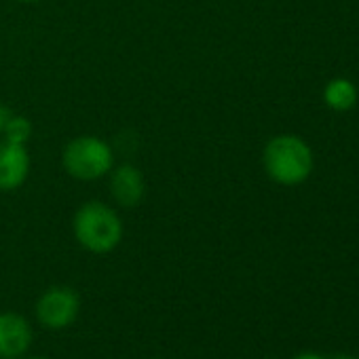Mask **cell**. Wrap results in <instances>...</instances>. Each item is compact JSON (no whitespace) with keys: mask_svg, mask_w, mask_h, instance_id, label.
I'll list each match as a JSON object with an SVG mask.
<instances>
[{"mask_svg":"<svg viewBox=\"0 0 359 359\" xmlns=\"http://www.w3.org/2000/svg\"><path fill=\"white\" fill-rule=\"evenodd\" d=\"M144 177L137 167L123 163L110 171V193L121 208H135L144 197Z\"/></svg>","mask_w":359,"mask_h":359,"instance_id":"cell-7","label":"cell"},{"mask_svg":"<svg viewBox=\"0 0 359 359\" xmlns=\"http://www.w3.org/2000/svg\"><path fill=\"white\" fill-rule=\"evenodd\" d=\"M30 173V154L26 144L0 140V191H18Z\"/></svg>","mask_w":359,"mask_h":359,"instance_id":"cell-6","label":"cell"},{"mask_svg":"<svg viewBox=\"0 0 359 359\" xmlns=\"http://www.w3.org/2000/svg\"><path fill=\"white\" fill-rule=\"evenodd\" d=\"M294 359H325V357L319 355V353H300V355H296Z\"/></svg>","mask_w":359,"mask_h":359,"instance_id":"cell-11","label":"cell"},{"mask_svg":"<svg viewBox=\"0 0 359 359\" xmlns=\"http://www.w3.org/2000/svg\"><path fill=\"white\" fill-rule=\"evenodd\" d=\"M3 135H5V140H9V142L26 144V142H28V137L32 135V123H30L26 116H18V114H13V116L9 118V123H7V127H5Z\"/></svg>","mask_w":359,"mask_h":359,"instance_id":"cell-9","label":"cell"},{"mask_svg":"<svg viewBox=\"0 0 359 359\" xmlns=\"http://www.w3.org/2000/svg\"><path fill=\"white\" fill-rule=\"evenodd\" d=\"M152 359H158V357H152Z\"/></svg>","mask_w":359,"mask_h":359,"instance_id":"cell-15","label":"cell"},{"mask_svg":"<svg viewBox=\"0 0 359 359\" xmlns=\"http://www.w3.org/2000/svg\"><path fill=\"white\" fill-rule=\"evenodd\" d=\"M72 231L81 248L91 254H110L123 241V220L110 205L102 201H89L74 214Z\"/></svg>","mask_w":359,"mask_h":359,"instance_id":"cell-2","label":"cell"},{"mask_svg":"<svg viewBox=\"0 0 359 359\" xmlns=\"http://www.w3.org/2000/svg\"><path fill=\"white\" fill-rule=\"evenodd\" d=\"M18 3H39V0H18Z\"/></svg>","mask_w":359,"mask_h":359,"instance_id":"cell-14","label":"cell"},{"mask_svg":"<svg viewBox=\"0 0 359 359\" xmlns=\"http://www.w3.org/2000/svg\"><path fill=\"white\" fill-rule=\"evenodd\" d=\"M330 359H357V357H353V355H348V353H336V355H332Z\"/></svg>","mask_w":359,"mask_h":359,"instance_id":"cell-12","label":"cell"},{"mask_svg":"<svg viewBox=\"0 0 359 359\" xmlns=\"http://www.w3.org/2000/svg\"><path fill=\"white\" fill-rule=\"evenodd\" d=\"M34 342L32 323L15 313L5 311L0 313V359H22L28 355Z\"/></svg>","mask_w":359,"mask_h":359,"instance_id":"cell-5","label":"cell"},{"mask_svg":"<svg viewBox=\"0 0 359 359\" xmlns=\"http://www.w3.org/2000/svg\"><path fill=\"white\" fill-rule=\"evenodd\" d=\"M36 319L47 330H66L70 327L81 313V296L68 285H53L41 294L34 306Z\"/></svg>","mask_w":359,"mask_h":359,"instance_id":"cell-4","label":"cell"},{"mask_svg":"<svg viewBox=\"0 0 359 359\" xmlns=\"http://www.w3.org/2000/svg\"><path fill=\"white\" fill-rule=\"evenodd\" d=\"M266 175L281 187H298L306 182L315 167L311 146L294 133H281L266 142L262 152Z\"/></svg>","mask_w":359,"mask_h":359,"instance_id":"cell-1","label":"cell"},{"mask_svg":"<svg viewBox=\"0 0 359 359\" xmlns=\"http://www.w3.org/2000/svg\"><path fill=\"white\" fill-rule=\"evenodd\" d=\"M11 116H13V112H11L3 102H0V133L5 131V127H7V123H9Z\"/></svg>","mask_w":359,"mask_h":359,"instance_id":"cell-10","label":"cell"},{"mask_svg":"<svg viewBox=\"0 0 359 359\" xmlns=\"http://www.w3.org/2000/svg\"><path fill=\"white\" fill-rule=\"evenodd\" d=\"M64 169L76 180H100L114 167V152L97 135H79L62 152Z\"/></svg>","mask_w":359,"mask_h":359,"instance_id":"cell-3","label":"cell"},{"mask_svg":"<svg viewBox=\"0 0 359 359\" xmlns=\"http://www.w3.org/2000/svg\"><path fill=\"white\" fill-rule=\"evenodd\" d=\"M357 97H359V93H357L355 83L348 81V79H342V76L332 79L325 85V89H323V102L334 112H348V110H353L355 104H357Z\"/></svg>","mask_w":359,"mask_h":359,"instance_id":"cell-8","label":"cell"},{"mask_svg":"<svg viewBox=\"0 0 359 359\" xmlns=\"http://www.w3.org/2000/svg\"><path fill=\"white\" fill-rule=\"evenodd\" d=\"M22 359H49V357H43V355H36V357H22Z\"/></svg>","mask_w":359,"mask_h":359,"instance_id":"cell-13","label":"cell"}]
</instances>
